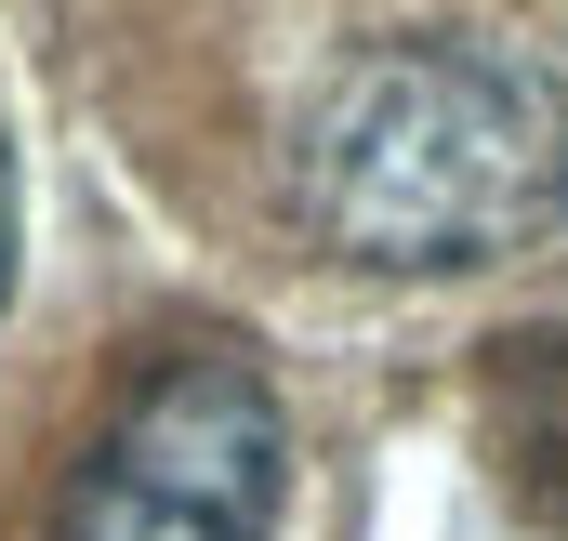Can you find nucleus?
I'll list each match as a JSON object with an SVG mask.
<instances>
[{"label":"nucleus","instance_id":"nucleus-4","mask_svg":"<svg viewBox=\"0 0 568 541\" xmlns=\"http://www.w3.org/2000/svg\"><path fill=\"white\" fill-rule=\"evenodd\" d=\"M0 304H13V145H0Z\"/></svg>","mask_w":568,"mask_h":541},{"label":"nucleus","instance_id":"nucleus-3","mask_svg":"<svg viewBox=\"0 0 568 541\" xmlns=\"http://www.w3.org/2000/svg\"><path fill=\"white\" fill-rule=\"evenodd\" d=\"M489 436H503V476L568 516V330H529V344H503V370H489Z\"/></svg>","mask_w":568,"mask_h":541},{"label":"nucleus","instance_id":"nucleus-2","mask_svg":"<svg viewBox=\"0 0 568 541\" xmlns=\"http://www.w3.org/2000/svg\"><path fill=\"white\" fill-rule=\"evenodd\" d=\"M291 476V409L239 344L159 357L133 397L93 422L53 541H265Z\"/></svg>","mask_w":568,"mask_h":541},{"label":"nucleus","instance_id":"nucleus-1","mask_svg":"<svg viewBox=\"0 0 568 541\" xmlns=\"http://www.w3.org/2000/svg\"><path fill=\"white\" fill-rule=\"evenodd\" d=\"M291 212L371 277L503 265L568 212V80L476 27L371 40L291 133Z\"/></svg>","mask_w":568,"mask_h":541}]
</instances>
